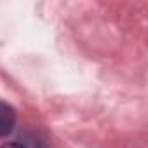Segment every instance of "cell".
Wrapping results in <instances>:
<instances>
[{
	"instance_id": "cell-1",
	"label": "cell",
	"mask_w": 148,
	"mask_h": 148,
	"mask_svg": "<svg viewBox=\"0 0 148 148\" xmlns=\"http://www.w3.org/2000/svg\"><path fill=\"white\" fill-rule=\"evenodd\" d=\"M16 120V110L9 103L0 101V138H7L14 131Z\"/></svg>"
},
{
	"instance_id": "cell-2",
	"label": "cell",
	"mask_w": 148,
	"mask_h": 148,
	"mask_svg": "<svg viewBox=\"0 0 148 148\" xmlns=\"http://www.w3.org/2000/svg\"><path fill=\"white\" fill-rule=\"evenodd\" d=\"M0 148H26V146H25V145H21V143H14V141H11V143L2 145Z\"/></svg>"
}]
</instances>
